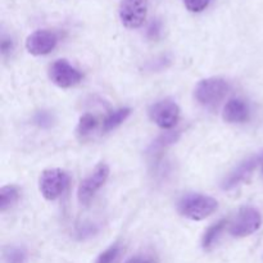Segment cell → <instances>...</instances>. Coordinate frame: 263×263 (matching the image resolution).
Wrapping results in <instances>:
<instances>
[{"label": "cell", "mask_w": 263, "mask_h": 263, "mask_svg": "<svg viewBox=\"0 0 263 263\" xmlns=\"http://www.w3.org/2000/svg\"><path fill=\"white\" fill-rule=\"evenodd\" d=\"M217 207L218 203L215 198L198 194V193H190V194L184 195L177 204L179 212L184 217L190 218L193 221H200L210 217L217 210Z\"/></svg>", "instance_id": "1"}, {"label": "cell", "mask_w": 263, "mask_h": 263, "mask_svg": "<svg viewBox=\"0 0 263 263\" xmlns=\"http://www.w3.org/2000/svg\"><path fill=\"white\" fill-rule=\"evenodd\" d=\"M230 90V85L221 77H210L198 82L195 87V99L205 107L218 104Z\"/></svg>", "instance_id": "2"}, {"label": "cell", "mask_w": 263, "mask_h": 263, "mask_svg": "<svg viewBox=\"0 0 263 263\" xmlns=\"http://www.w3.org/2000/svg\"><path fill=\"white\" fill-rule=\"evenodd\" d=\"M69 185V175L61 168L45 170L39 180V189L46 200H55Z\"/></svg>", "instance_id": "3"}, {"label": "cell", "mask_w": 263, "mask_h": 263, "mask_svg": "<svg viewBox=\"0 0 263 263\" xmlns=\"http://www.w3.org/2000/svg\"><path fill=\"white\" fill-rule=\"evenodd\" d=\"M262 223V217L253 207H241L230 225V234L235 238H246L256 233Z\"/></svg>", "instance_id": "4"}, {"label": "cell", "mask_w": 263, "mask_h": 263, "mask_svg": "<svg viewBox=\"0 0 263 263\" xmlns=\"http://www.w3.org/2000/svg\"><path fill=\"white\" fill-rule=\"evenodd\" d=\"M108 176H109V167H108V164L103 163V162L98 164L94 168V171L86 179L82 180V182L80 184L79 190H77L79 202L81 204L86 205L92 199L95 193L105 184Z\"/></svg>", "instance_id": "5"}, {"label": "cell", "mask_w": 263, "mask_h": 263, "mask_svg": "<svg viewBox=\"0 0 263 263\" xmlns=\"http://www.w3.org/2000/svg\"><path fill=\"white\" fill-rule=\"evenodd\" d=\"M149 117L161 128H172L179 122L180 108L171 99L159 100L149 108Z\"/></svg>", "instance_id": "6"}, {"label": "cell", "mask_w": 263, "mask_h": 263, "mask_svg": "<svg viewBox=\"0 0 263 263\" xmlns=\"http://www.w3.org/2000/svg\"><path fill=\"white\" fill-rule=\"evenodd\" d=\"M118 13L125 27H140L148 14V0H121Z\"/></svg>", "instance_id": "7"}, {"label": "cell", "mask_w": 263, "mask_h": 263, "mask_svg": "<svg viewBox=\"0 0 263 263\" xmlns=\"http://www.w3.org/2000/svg\"><path fill=\"white\" fill-rule=\"evenodd\" d=\"M49 77L51 82L62 89H68L79 84L82 79V74L77 68L68 63L66 59L55 61L49 68Z\"/></svg>", "instance_id": "8"}, {"label": "cell", "mask_w": 263, "mask_h": 263, "mask_svg": "<svg viewBox=\"0 0 263 263\" xmlns=\"http://www.w3.org/2000/svg\"><path fill=\"white\" fill-rule=\"evenodd\" d=\"M262 163V153L257 154V156H252L249 158H247L246 161L241 162L238 167L233 170L228 176L223 179L221 187L222 190H231L234 187L238 186L240 182L246 181L249 177L252 176L254 170Z\"/></svg>", "instance_id": "9"}, {"label": "cell", "mask_w": 263, "mask_h": 263, "mask_svg": "<svg viewBox=\"0 0 263 263\" xmlns=\"http://www.w3.org/2000/svg\"><path fill=\"white\" fill-rule=\"evenodd\" d=\"M58 43V37L49 30H37L31 33L26 40V49L32 55L49 54Z\"/></svg>", "instance_id": "10"}, {"label": "cell", "mask_w": 263, "mask_h": 263, "mask_svg": "<svg viewBox=\"0 0 263 263\" xmlns=\"http://www.w3.org/2000/svg\"><path fill=\"white\" fill-rule=\"evenodd\" d=\"M249 115H251V109L247 102L239 98H234L226 103L222 117L229 123H241L249 120Z\"/></svg>", "instance_id": "11"}, {"label": "cell", "mask_w": 263, "mask_h": 263, "mask_svg": "<svg viewBox=\"0 0 263 263\" xmlns=\"http://www.w3.org/2000/svg\"><path fill=\"white\" fill-rule=\"evenodd\" d=\"M130 108H120V109L113 110L112 113L108 115V117L105 118L104 122H103V131H104V133H109V131L115 130V128L118 127L123 121H126V118L130 116Z\"/></svg>", "instance_id": "12"}, {"label": "cell", "mask_w": 263, "mask_h": 263, "mask_svg": "<svg viewBox=\"0 0 263 263\" xmlns=\"http://www.w3.org/2000/svg\"><path fill=\"white\" fill-rule=\"evenodd\" d=\"M20 198V189L15 185H5L0 189V212H5Z\"/></svg>", "instance_id": "13"}, {"label": "cell", "mask_w": 263, "mask_h": 263, "mask_svg": "<svg viewBox=\"0 0 263 263\" xmlns=\"http://www.w3.org/2000/svg\"><path fill=\"white\" fill-rule=\"evenodd\" d=\"M228 223V220H221L218 222H216L215 225H212L211 228H208V230L205 231L204 235L202 239V247L203 249L208 251L213 247V244L216 243V240L218 239L220 234L222 233V230L225 229V225Z\"/></svg>", "instance_id": "14"}, {"label": "cell", "mask_w": 263, "mask_h": 263, "mask_svg": "<svg viewBox=\"0 0 263 263\" xmlns=\"http://www.w3.org/2000/svg\"><path fill=\"white\" fill-rule=\"evenodd\" d=\"M97 118L92 115H82L79 120V125H77V135L79 138H86L87 135L91 134V131L97 127Z\"/></svg>", "instance_id": "15"}, {"label": "cell", "mask_w": 263, "mask_h": 263, "mask_svg": "<svg viewBox=\"0 0 263 263\" xmlns=\"http://www.w3.org/2000/svg\"><path fill=\"white\" fill-rule=\"evenodd\" d=\"M5 263H26L27 253L20 247H8L4 249Z\"/></svg>", "instance_id": "16"}, {"label": "cell", "mask_w": 263, "mask_h": 263, "mask_svg": "<svg viewBox=\"0 0 263 263\" xmlns=\"http://www.w3.org/2000/svg\"><path fill=\"white\" fill-rule=\"evenodd\" d=\"M121 252H122V248H121L120 244H113V246H110L109 248L105 249L104 252L99 254L95 263H117L121 256Z\"/></svg>", "instance_id": "17"}, {"label": "cell", "mask_w": 263, "mask_h": 263, "mask_svg": "<svg viewBox=\"0 0 263 263\" xmlns=\"http://www.w3.org/2000/svg\"><path fill=\"white\" fill-rule=\"evenodd\" d=\"M177 138H179V133H168L166 134V135H162L161 138H158L154 141V144L152 145V149H154V151L162 149L163 146L168 145V144L175 143V141L177 140Z\"/></svg>", "instance_id": "18"}, {"label": "cell", "mask_w": 263, "mask_h": 263, "mask_svg": "<svg viewBox=\"0 0 263 263\" xmlns=\"http://www.w3.org/2000/svg\"><path fill=\"white\" fill-rule=\"evenodd\" d=\"M211 0H184V4L187 10L193 13L203 12L210 5Z\"/></svg>", "instance_id": "19"}, {"label": "cell", "mask_w": 263, "mask_h": 263, "mask_svg": "<svg viewBox=\"0 0 263 263\" xmlns=\"http://www.w3.org/2000/svg\"><path fill=\"white\" fill-rule=\"evenodd\" d=\"M35 123L39 125L43 128L50 127L51 123H53V117L49 112L46 110H41V112H37L35 116Z\"/></svg>", "instance_id": "20"}, {"label": "cell", "mask_w": 263, "mask_h": 263, "mask_svg": "<svg viewBox=\"0 0 263 263\" xmlns=\"http://www.w3.org/2000/svg\"><path fill=\"white\" fill-rule=\"evenodd\" d=\"M13 49H14V45H13V40L7 35L2 36V43H0V51H2V55L8 57L12 54Z\"/></svg>", "instance_id": "21"}, {"label": "cell", "mask_w": 263, "mask_h": 263, "mask_svg": "<svg viewBox=\"0 0 263 263\" xmlns=\"http://www.w3.org/2000/svg\"><path fill=\"white\" fill-rule=\"evenodd\" d=\"M125 263H158V259L153 254H138L128 258Z\"/></svg>", "instance_id": "22"}, {"label": "cell", "mask_w": 263, "mask_h": 263, "mask_svg": "<svg viewBox=\"0 0 263 263\" xmlns=\"http://www.w3.org/2000/svg\"><path fill=\"white\" fill-rule=\"evenodd\" d=\"M161 22L159 21H154V22L151 23V26H149L148 28V35L151 39H157L159 36V33H161Z\"/></svg>", "instance_id": "23"}, {"label": "cell", "mask_w": 263, "mask_h": 263, "mask_svg": "<svg viewBox=\"0 0 263 263\" xmlns=\"http://www.w3.org/2000/svg\"><path fill=\"white\" fill-rule=\"evenodd\" d=\"M95 233H97V230H94V226L86 225V226H82V228L77 231V235H79L80 239H85L87 238V236L94 235Z\"/></svg>", "instance_id": "24"}, {"label": "cell", "mask_w": 263, "mask_h": 263, "mask_svg": "<svg viewBox=\"0 0 263 263\" xmlns=\"http://www.w3.org/2000/svg\"><path fill=\"white\" fill-rule=\"evenodd\" d=\"M261 166H262V170H263V152H262V163H261Z\"/></svg>", "instance_id": "25"}]
</instances>
